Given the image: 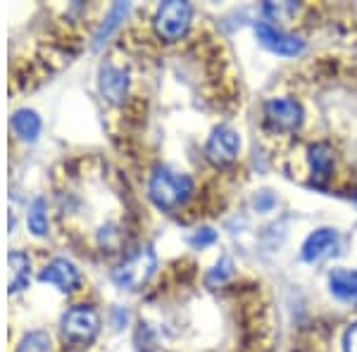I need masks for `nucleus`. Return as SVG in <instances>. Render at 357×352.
I'll list each match as a JSON object with an SVG mask.
<instances>
[{
    "instance_id": "obj_4",
    "label": "nucleus",
    "mask_w": 357,
    "mask_h": 352,
    "mask_svg": "<svg viewBox=\"0 0 357 352\" xmlns=\"http://www.w3.org/2000/svg\"><path fill=\"white\" fill-rule=\"evenodd\" d=\"M193 20V8L183 0H167L155 13V31L165 41H178L186 36L188 26Z\"/></svg>"
},
{
    "instance_id": "obj_1",
    "label": "nucleus",
    "mask_w": 357,
    "mask_h": 352,
    "mask_svg": "<svg viewBox=\"0 0 357 352\" xmlns=\"http://www.w3.org/2000/svg\"><path fill=\"white\" fill-rule=\"evenodd\" d=\"M193 193V181L186 174L172 171L169 167H155L151 181H148V195L153 205L165 212L186 205Z\"/></svg>"
},
{
    "instance_id": "obj_3",
    "label": "nucleus",
    "mask_w": 357,
    "mask_h": 352,
    "mask_svg": "<svg viewBox=\"0 0 357 352\" xmlns=\"http://www.w3.org/2000/svg\"><path fill=\"white\" fill-rule=\"evenodd\" d=\"M62 338L72 345H89L100 331V314L91 305H74L60 319Z\"/></svg>"
},
{
    "instance_id": "obj_14",
    "label": "nucleus",
    "mask_w": 357,
    "mask_h": 352,
    "mask_svg": "<svg viewBox=\"0 0 357 352\" xmlns=\"http://www.w3.org/2000/svg\"><path fill=\"white\" fill-rule=\"evenodd\" d=\"M329 288L336 298L355 300L357 298V271L355 269H333L329 274Z\"/></svg>"
},
{
    "instance_id": "obj_15",
    "label": "nucleus",
    "mask_w": 357,
    "mask_h": 352,
    "mask_svg": "<svg viewBox=\"0 0 357 352\" xmlns=\"http://www.w3.org/2000/svg\"><path fill=\"white\" fill-rule=\"evenodd\" d=\"M26 227L33 236H38V238L48 234V205H45L43 198H33L31 203H29Z\"/></svg>"
},
{
    "instance_id": "obj_8",
    "label": "nucleus",
    "mask_w": 357,
    "mask_h": 352,
    "mask_svg": "<svg viewBox=\"0 0 357 352\" xmlns=\"http://www.w3.org/2000/svg\"><path fill=\"white\" fill-rule=\"evenodd\" d=\"M38 279H41L43 284L55 286L57 291H62V293H72L82 286V274H79V269L74 267V262H69L65 257L50 259V262L41 269Z\"/></svg>"
},
{
    "instance_id": "obj_21",
    "label": "nucleus",
    "mask_w": 357,
    "mask_h": 352,
    "mask_svg": "<svg viewBox=\"0 0 357 352\" xmlns=\"http://www.w3.org/2000/svg\"><path fill=\"white\" fill-rule=\"evenodd\" d=\"M343 352H357V321L345 328V333H343Z\"/></svg>"
},
{
    "instance_id": "obj_5",
    "label": "nucleus",
    "mask_w": 357,
    "mask_h": 352,
    "mask_svg": "<svg viewBox=\"0 0 357 352\" xmlns=\"http://www.w3.org/2000/svg\"><path fill=\"white\" fill-rule=\"evenodd\" d=\"M303 119V105L293 98H272V100L264 102V122L272 131L293 134V131L301 129Z\"/></svg>"
},
{
    "instance_id": "obj_2",
    "label": "nucleus",
    "mask_w": 357,
    "mask_h": 352,
    "mask_svg": "<svg viewBox=\"0 0 357 352\" xmlns=\"http://www.w3.org/2000/svg\"><path fill=\"white\" fill-rule=\"evenodd\" d=\"M155 269H158L155 250L151 245H141L112 269V281L122 291H141L153 279Z\"/></svg>"
},
{
    "instance_id": "obj_22",
    "label": "nucleus",
    "mask_w": 357,
    "mask_h": 352,
    "mask_svg": "<svg viewBox=\"0 0 357 352\" xmlns=\"http://www.w3.org/2000/svg\"><path fill=\"white\" fill-rule=\"evenodd\" d=\"M272 205H274V198H272V195L267 193V190H262V193H260V195H257V198H255V207H257V210H262V212H267V210H269V207H272Z\"/></svg>"
},
{
    "instance_id": "obj_18",
    "label": "nucleus",
    "mask_w": 357,
    "mask_h": 352,
    "mask_svg": "<svg viewBox=\"0 0 357 352\" xmlns=\"http://www.w3.org/2000/svg\"><path fill=\"white\" fill-rule=\"evenodd\" d=\"M296 5L293 3H267L262 8V13L269 17L272 22H281V20H286V17H291V15H296Z\"/></svg>"
},
{
    "instance_id": "obj_20",
    "label": "nucleus",
    "mask_w": 357,
    "mask_h": 352,
    "mask_svg": "<svg viewBox=\"0 0 357 352\" xmlns=\"http://www.w3.org/2000/svg\"><path fill=\"white\" fill-rule=\"evenodd\" d=\"M217 240V234L212 229H198L195 234L191 236V245L195 247H205V245H210V243H215Z\"/></svg>"
},
{
    "instance_id": "obj_7",
    "label": "nucleus",
    "mask_w": 357,
    "mask_h": 352,
    "mask_svg": "<svg viewBox=\"0 0 357 352\" xmlns=\"http://www.w3.org/2000/svg\"><path fill=\"white\" fill-rule=\"evenodd\" d=\"M255 33H257V41H260L264 48L272 50L276 55H301L305 50V41L298 36H291V33L281 31V29H276L272 24H267V22H260V24H255Z\"/></svg>"
},
{
    "instance_id": "obj_6",
    "label": "nucleus",
    "mask_w": 357,
    "mask_h": 352,
    "mask_svg": "<svg viewBox=\"0 0 357 352\" xmlns=\"http://www.w3.org/2000/svg\"><path fill=\"white\" fill-rule=\"evenodd\" d=\"M238 150H241V138L231 126H217L212 131V136L207 138L205 155L212 164L227 167L238 158Z\"/></svg>"
},
{
    "instance_id": "obj_11",
    "label": "nucleus",
    "mask_w": 357,
    "mask_h": 352,
    "mask_svg": "<svg viewBox=\"0 0 357 352\" xmlns=\"http://www.w3.org/2000/svg\"><path fill=\"white\" fill-rule=\"evenodd\" d=\"M10 126H13L17 138L24 143H33V141H38V136H41V117L29 107L17 109L13 117H10Z\"/></svg>"
},
{
    "instance_id": "obj_13",
    "label": "nucleus",
    "mask_w": 357,
    "mask_h": 352,
    "mask_svg": "<svg viewBox=\"0 0 357 352\" xmlns=\"http://www.w3.org/2000/svg\"><path fill=\"white\" fill-rule=\"evenodd\" d=\"M10 269H13V279H10V293H20L29 286V279H31V259L24 255L22 250H13L10 252Z\"/></svg>"
},
{
    "instance_id": "obj_9",
    "label": "nucleus",
    "mask_w": 357,
    "mask_h": 352,
    "mask_svg": "<svg viewBox=\"0 0 357 352\" xmlns=\"http://www.w3.org/2000/svg\"><path fill=\"white\" fill-rule=\"evenodd\" d=\"M98 89H100V95L105 100H110L112 105H119L129 93V74L114 65H105L98 74Z\"/></svg>"
},
{
    "instance_id": "obj_19",
    "label": "nucleus",
    "mask_w": 357,
    "mask_h": 352,
    "mask_svg": "<svg viewBox=\"0 0 357 352\" xmlns=\"http://www.w3.org/2000/svg\"><path fill=\"white\" fill-rule=\"evenodd\" d=\"M231 271H234V264H231V259L229 257H222L220 262L215 264V269L207 274V284L210 286H217V284H224V281L231 276Z\"/></svg>"
},
{
    "instance_id": "obj_10",
    "label": "nucleus",
    "mask_w": 357,
    "mask_h": 352,
    "mask_svg": "<svg viewBox=\"0 0 357 352\" xmlns=\"http://www.w3.org/2000/svg\"><path fill=\"white\" fill-rule=\"evenodd\" d=\"M338 243H341V236H338L336 229H329V227L317 229L303 243V259L305 262H319V259H324L326 255L336 252Z\"/></svg>"
},
{
    "instance_id": "obj_12",
    "label": "nucleus",
    "mask_w": 357,
    "mask_h": 352,
    "mask_svg": "<svg viewBox=\"0 0 357 352\" xmlns=\"http://www.w3.org/2000/svg\"><path fill=\"white\" fill-rule=\"evenodd\" d=\"M310 169H312V174L317 181H321V178H326L331 174L333 169V148L329 146L326 141H319L314 143V146H310Z\"/></svg>"
},
{
    "instance_id": "obj_16",
    "label": "nucleus",
    "mask_w": 357,
    "mask_h": 352,
    "mask_svg": "<svg viewBox=\"0 0 357 352\" xmlns=\"http://www.w3.org/2000/svg\"><path fill=\"white\" fill-rule=\"evenodd\" d=\"M126 13H129V5H126V3H117V5H112V10H110V15H107V20L102 22V26H100V29H98L96 41H93V48H100V45L105 43V38L110 36V33L114 31V29H117V26L124 22Z\"/></svg>"
},
{
    "instance_id": "obj_17",
    "label": "nucleus",
    "mask_w": 357,
    "mask_h": 352,
    "mask_svg": "<svg viewBox=\"0 0 357 352\" xmlns=\"http://www.w3.org/2000/svg\"><path fill=\"white\" fill-rule=\"evenodd\" d=\"M15 352H53V343H50L48 333L36 328V331H29L22 336Z\"/></svg>"
}]
</instances>
